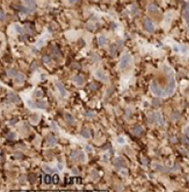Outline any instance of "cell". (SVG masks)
Wrapping results in <instances>:
<instances>
[{
  "label": "cell",
  "mask_w": 189,
  "mask_h": 192,
  "mask_svg": "<svg viewBox=\"0 0 189 192\" xmlns=\"http://www.w3.org/2000/svg\"><path fill=\"white\" fill-rule=\"evenodd\" d=\"M43 170L46 171V172H48V173H54V172H55V170L52 169L51 167L47 166V165H44V166H43Z\"/></svg>",
  "instance_id": "f1b7e54d"
},
{
  "label": "cell",
  "mask_w": 189,
  "mask_h": 192,
  "mask_svg": "<svg viewBox=\"0 0 189 192\" xmlns=\"http://www.w3.org/2000/svg\"><path fill=\"white\" fill-rule=\"evenodd\" d=\"M55 85H56V87H57V88H58L59 93H60L61 97H65V95H66V90H65V87H63V85L61 84V82H56Z\"/></svg>",
  "instance_id": "8fae6325"
},
{
  "label": "cell",
  "mask_w": 189,
  "mask_h": 192,
  "mask_svg": "<svg viewBox=\"0 0 189 192\" xmlns=\"http://www.w3.org/2000/svg\"><path fill=\"white\" fill-rule=\"evenodd\" d=\"M182 143H183V144H189V140L187 138L182 137Z\"/></svg>",
  "instance_id": "f907efd6"
},
{
  "label": "cell",
  "mask_w": 189,
  "mask_h": 192,
  "mask_svg": "<svg viewBox=\"0 0 189 192\" xmlns=\"http://www.w3.org/2000/svg\"><path fill=\"white\" fill-rule=\"evenodd\" d=\"M91 176H92V178H94V180H96V178H98L99 175H98V173H97V172H96V171H92Z\"/></svg>",
  "instance_id": "b9f144b4"
},
{
  "label": "cell",
  "mask_w": 189,
  "mask_h": 192,
  "mask_svg": "<svg viewBox=\"0 0 189 192\" xmlns=\"http://www.w3.org/2000/svg\"><path fill=\"white\" fill-rule=\"evenodd\" d=\"M6 74H7L8 77H15L16 75V72L15 71V69H8V70L6 71Z\"/></svg>",
  "instance_id": "cb8c5ba5"
},
{
  "label": "cell",
  "mask_w": 189,
  "mask_h": 192,
  "mask_svg": "<svg viewBox=\"0 0 189 192\" xmlns=\"http://www.w3.org/2000/svg\"><path fill=\"white\" fill-rule=\"evenodd\" d=\"M91 59H92V61H97V60H99V57L96 54H92Z\"/></svg>",
  "instance_id": "c3c4849f"
},
{
  "label": "cell",
  "mask_w": 189,
  "mask_h": 192,
  "mask_svg": "<svg viewBox=\"0 0 189 192\" xmlns=\"http://www.w3.org/2000/svg\"><path fill=\"white\" fill-rule=\"evenodd\" d=\"M28 178H29V181H30L31 183H35V176H34V175H30Z\"/></svg>",
  "instance_id": "7bdbcfd3"
},
{
  "label": "cell",
  "mask_w": 189,
  "mask_h": 192,
  "mask_svg": "<svg viewBox=\"0 0 189 192\" xmlns=\"http://www.w3.org/2000/svg\"><path fill=\"white\" fill-rule=\"evenodd\" d=\"M180 112H178V111H175V112H174L173 114H172V115H171V120H178L180 118Z\"/></svg>",
  "instance_id": "603a6c76"
},
{
  "label": "cell",
  "mask_w": 189,
  "mask_h": 192,
  "mask_svg": "<svg viewBox=\"0 0 189 192\" xmlns=\"http://www.w3.org/2000/svg\"><path fill=\"white\" fill-rule=\"evenodd\" d=\"M76 183H82V178H76Z\"/></svg>",
  "instance_id": "9f6ffc18"
},
{
  "label": "cell",
  "mask_w": 189,
  "mask_h": 192,
  "mask_svg": "<svg viewBox=\"0 0 189 192\" xmlns=\"http://www.w3.org/2000/svg\"><path fill=\"white\" fill-rule=\"evenodd\" d=\"M58 169H59V170H62V169H63V164L62 163H58Z\"/></svg>",
  "instance_id": "680465c9"
},
{
  "label": "cell",
  "mask_w": 189,
  "mask_h": 192,
  "mask_svg": "<svg viewBox=\"0 0 189 192\" xmlns=\"http://www.w3.org/2000/svg\"><path fill=\"white\" fill-rule=\"evenodd\" d=\"M145 27L148 32H153L154 31V24H152V21L148 19H145Z\"/></svg>",
  "instance_id": "9c48e42d"
},
{
  "label": "cell",
  "mask_w": 189,
  "mask_h": 192,
  "mask_svg": "<svg viewBox=\"0 0 189 192\" xmlns=\"http://www.w3.org/2000/svg\"><path fill=\"white\" fill-rule=\"evenodd\" d=\"M95 76H96V78L99 79L100 81L102 82H108L109 80V78H108V76L105 74V72L104 71H102V70H97L95 72Z\"/></svg>",
  "instance_id": "52a82bcc"
},
{
  "label": "cell",
  "mask_w": 189,
  "mask_h": 192,
  "mask_svg": "<svg viewBox=\"0 0 189 192\" xmlns=\"http://www.w3.org/2000/svg\"><path fill=\"white\" fill-rule=\"evenodd\" d=\"M56 143H57V139H56L55 137H49V140H48L49 145H51V147H54V145H56Z\"/></svg>",
  "instance_id": "ac0fdd59"
},
{
  "label": "cell",
  "mask_w": 189,
  "mask_h": 192,
  "mask_svg": "<svg viewBox=\"0 0 189 192\" xmlns=\"http://www.w3.org/2000/svg\"><path fill=\"white\" fill-rule=\"evenodd\" d=\"M26 104H27V106L29 108H31V109H33V108H35L36 107V105L33 103V102L31 101V100H27V102H26Z\"/></svg>",
  "instance_id": "8d00e7d4"
},
{
  "label": "cell",
  "mask_w": 189,
  "mask_h": 192,
  "mask_svg": "<svg viewBox=\"0 0 189 192\" xmlns=\"http://www.w3.org/2000/svg\"><path fill=\"white\" fill-rule=\"evenodd\" d=\"M142 132H144V129H142V127L141 126H136L134 127V130H133V133L134 135H136V136H141V135L142 134Z\"/></svg>",
  "instance_id": "9a60e30c"
},
{
  "label": "cell",
  "mask_w": 189,
  "mask_h": 192,
  "mask_svg": "<svg viewBox=\"0 0 189 192\" xmlns=\"http://www.w3.org/2000/svg\"><path fill=\"white\" fill-rule=\"evenodd\" d=\"M85 150H87V151H89V152H90V151H92V148L90 147V145H85Z\"/></svg>",
  "instance_id": "db71d44e"
},
{
  "label": "cell",
  "mask_w": 189,
  "mask_h": 192,
  "mask_svg": "<svg viewBox=\"0 0 189 192\" xmlns=\"http://www.w3.org/2000/svg\"><path fill=\"white\" fill-rule=\"evenodd\" d=\"M79 160L82 161V162H84L85 161V155L82 151L79 152Z\"/></svg>",
  "instance_id": "836d02e7"
},
{
  "label": "cell",
  "mask_w": 189,
  "mask_h": 192,
  "mask_svg": "<svg viewBox=\"0 0 189 192\" xmlns=\"http://www.w3.org/2000/svg\"><path fill=\"white\" fill-rule=\"evenodd\" d=\"M65 120L69 124H75V118L70 114H65Z\"/></svg>",
  "instance_id": "2e32d148"
},
{
  "label": "cell",
  "mask_w": 189,
  "mask_h": 192,
  "mask_svg": "<svg viewBox=\"0 0 189 192\" xmlns=\"http://www.w3.org/2000/svg\"><path fill=\"white\" fill-rule=\"evenodd\" d=\"M16 122V120H11L10 121V125H13V124H15Z\"/></svg>",
  "instance_id": "91938a15"
},
{
  "label": "cell",
  "mask_w": 189,
  "mask_h": 192,
  "mask_svg": "<svg viewBox=\"0 0 189 192\" xmlns=\"http://www.w3.org/2000/svg\"><path fill=\"white\" fill-rule=\"evenodd\" d=\"M98 43H99V45H100V46H105L106 44H107V39H106V37L104 35H101L100 37H99Z\"/></svg>",
  "instance_id": "44dd1931"
},
{
  "label": "cell",
  "mask_w": 189,
  "mask_h": 192,
  "mask_svg": "<svg viewBox=\"0 0 189 192\" xmlns=\"http://www.w3.org/2000/svg\"><path fill=\"white\" fill-rule=\"evenodd\" d=\"M114 166L115 168H121V167H123L124 166V160L122 159L121 157H117V158H115V160H114Z\"/></svg>",
  "instance_id": "30bf717a"
},
{
  "label": "cell",
  "mask_w": 189,
  "mask_h": 192,
  "mask_svg": "<svg viewBox=\"0 0 189 192\" xmlns=\"http://www.w3.org/2000/svg\"><path fill=\"white\" fill-rule=\"evenodd\" d=\"M117 143L118 144H121V145H123L124 143H125V140H124V138L123 137H117Z\"/></svg>",
  "instance_id": "f35d334b"
},
{
  "label": "cell",
  "mask_w": 189,
  "mask_h": 192,
  "mask_svg": "<svg viewBox=\"0 0 189 192\" xmlns=\"http://www.w3.org/2000/svg\"><path fill=\"white\" fill-rule=\"evenodd\" d=\"M10 102H13V103H19V98L18 97V95L15 94V93H9L8 98L6 99V103H10Z\"/></svg>",
  "instance_id": "ba28073f"
},
{
  "label": "cell",
  "mask_w": 189,
  "mask_h": 192,
  "mask_svg": "<svg viewBox=\"0 0 189 192\" xmlns=\"http://www.w3.org/2000/svg\"><path fill=\"white\" fill-rule=\"evenodd\" d=\"M51 52L54 56H56V57H59V56H60V52H59V49L56 47H52Z\"/></svg>",
  "instance_id": "d6986e66"
},
{
  "label": "cell",
  "mask_w": 189,
  "mask_h": 192,
  "mask_svg": "<svg viewBox=\"0 0 189 192\" xmlns=\"http://www.w3.org/2000/svg\"><path fill=\"white\" fill-rule=\"evenodd\" d=\"M79 150H73L72 151V154H71V159L73 161H77L79 160Z\"/></svg>",
  "instance_id": "e0dca14e"
},
{
  "label": "cell",
  "mask_w": 189,
  "mask_h": 192,
  "mask_svg": "<svg viewBox=\"0 0 189 192\" xmlns=\"http://www.w3.org/2000/svg\"><path fill=\"white\" fill-rule=\"evenodd\" d=\"M16 137V134L15 132H10V133L7 135V140H14V139Z\"/></svg>",
  "instance_id": "4dcf8cb0"
},
{
  "label": "cell",
  "mask_w": 189,
  "mask_h": 192,
  "mask_svg": "<svg viewBox=\"0 0 189 192\" xmlns=\"http://www.w3.org/2000/svg\"><path fill=\"white\" fill-rule=\"evenodd\" d=\"M44 43H45V40L44 39H40V40L36 43V46H37L38 48H40V47H42L43 45H44Z\"/></svg>",
  "instance_id": "74e56055"
},
{
  "label": "cell",
  "mask_w": 189,
  "mask_h": 192,
  "mask_svg": "<svg viewBox=\"0 0 189 192\" xmlns=\"http://www.w3.org/2000/svg\"><path fill=\"white\" fill-rule=\"evenodd\" d=\"M36 107L40 108V109H46L47 108V103L45 101H39L37 104H36Z\"/></svg>",
  "instance_id": "484cf974"
},
{
  "label": "cell",
  "mask_w": 189,
  "mask_h": 192,
  "mask_svg": "<svg viewBox=\"0 0 189 192\" xmlns=\"http://www.w3.org/2000/svg\"><path fill=\"white\" fill-rule=\"evenodd\" d=\"M147 12L150 13V14H154V13L158 12V8L154 4H150L147 6Z\"/></svg>",
  "instance_id": "5bb4252c"
},
{
  "label": "cell",
  "mask_w": 189,
  "mask_h": 192,
  "mask_svg": "<svg viewBox=\"0 0 189 192\" xmlns=\"http://www.w3.org/2000/svg\"><path fill=\"white\" fill-rule=\"evenodd\" d=\"M152 168L155 169V170H157L159 172H163V173H171V172H174L177 167L175 168H168V167H164V166H161L160 164H153L152 165Z\"/></svg>",
  "instance_id": "5b68a950"
},
{
  "label": "cell",
  "mask_w": 189,
  "mask_h": 192,
  "mask_svg": "<svg viewBox=\"0 0 189 192\" xmlns=\"http://www.w3.org/2000/svg\"><path fill=\"white\" fill-rule=\"evenodd\" d=\"M25 31H27L29 34H33V28L30 27V25H29V24L25 25Z\"/></svg>",
  "instance_id": "e575fe53"
},
{
  "label": "cell",
  "mask_w": 189,
  "mask_h": 192,
  "mask_svg": "<svg viewBox=\"0 0 189 192\" xmlns=\"http://www.w3.org/2000/svg\"><path fill=\"white\" fill-rule=\"evenodd\" d=\"M73 67H77V68H79V65H76V64H73Z\"/></svg>",
  "instance_id": "03108f58"
},
{
  "label": "cell",
  "mask_w": 189,
  "mask_h": 192,
  "mask_svg": "<svg viewBox=\"0 0 189 192\" xmlns=\"http://www.w3.org/2000/svg\"><path fill=\"white\" fill-rule=\"evenodd\" d=\"M171 142H172V143H175V138H171Z\"/></svg>",
  "instance_id": "be15d7a7"
},
{
  "label": "cell",
  "mask_w": 189,
  "mask_h": 192,
  "mask_svg": "<svg viewBox=\"0 0 189 192\" xmlns=\"http://www.w3.org/2000/svg\"><path fill=\"white\" fill-rule=\"evenodd\" d=\"M42 94H43V92H42L41 89H37V90L35 91V96H36V97H41Z\"/></svg>",
  "instance_id": "ab89813d"
},
{
  "label": "cell",
  "mask_w": 189,
  "mask_h": 192,
  "mask_svg": "<svg viewBox=\"0 0 189 192\" xmlns=\"http://www.w3.org/2000/svg\"><path fill=\"white\" fill-rule=\"evenodd\" d=\"M42 61H43V63H49L51 62V57L49 56H48V55H44L42 57Z\"/></svg>",
  "instance_id": "1f68e13d"
},
{
  "label": "cell",
  "mask_w": 189,
  "mask_h": 192,
  "mask_svg": "<svg viewBox=\"0 0 189 192\" xmlns=\"http://www.w3.org/2000/svg\"><path fill=\"white\" fill-rule=\"evenodd\" d=\"M152 106L155 108L160 106V100H159V98H153V100H152Z\"/></svg>",
  "instance_id": "83f0119b"
},
{
  "label": "cell",
  "mask_w": 189,
  "mask_h": 192,
  "mask_svg": "<svg viewBox=\"0 0 189 192\" xmlns=\"http://www.w3.org/2000/svg\"><path fill=\"white\" fill-rule=\"evenodd\" d=\"M150 89L152 91V93L154 95H156L157 97H165L166 94H165V90H162L157 85L156 82H152L151 85H150Z\"/></svg>",
  "instance_id": "7a4b0ae2"
},
{
  "label": "cell",
  "mask_w": 189,
  "mask_h": 192,
  "mask_svg": "<svg viewBox=\"0 0 189 192\" xmlns=\"http://www.w3.org/2000/svg\"><path fill=\"white\" fill-rule=\"evenodd\" d=\"M15 8H18V10H19L21 13L24 14H29V13L34 12L35 7H31V6H27V7H24V6H19V5H16Z\"/></svg>",
  "instance_id": "8992f818"
},
{
  "label": "cell",
  "mask_w": 189,
  "mask_h": 192,
  "mask_svg": "<svg viewBox=\"0 0 189 192\" xmlns=\"http://www.w3.org/2000/svg\"><path fill=\"white\" fill-rule=\"evenodd\" d=\"M185 133H186L189 136V126H187L186 128H185Z\"/></svg>",
  "instance_id": "94428289"
},
{
  "label": "cell",
  "mask_w": 189,
  "mask_h": 192,
  "mask_svg": "<svg viewBox=\"0 0 189 192\" xmlns=\"http://www.w3.org/2000/svg\"><path fill=\"white\" fill-rule=\"evenodd\" d=\"M14 156H15V158H16V159H21V158H22V156H24V155H22L21 152L16 151V152H15Z\"/></svg>",
  "instance_id": "d590c367"
},
{
  "label": "cell",
  "mask_w": 189,
  "mask_h": 192,
  "mask_svg": "<svg viewBox=\"0 0 189 192\" xmlns=\"http://www.w3.org/2000/svg\"><path fill=\"white\" fill-rule=\"evenodd\" d=\"M84 115H85V117H94V115H95V112H85Z\"/></svg>",
  "instance_id": "60d3db41"
},
{
  "label": "cell",
  "mask_w": 189,
  "mask_h": 192,
  "mask_svg": "<svg viewBox=\"0 0 189 192\" xmlns=\"http://www.w3.org/2000/svg\"><path fill=\"white\" fill-rule=\"evenodd\" d=\"M24 82V75L21 73H16V75L15 76V82L16 84H21Z\"/></svg>",
  "instance_id": "7c38bea8"
},
{
  "label": "cell",
  "mask_w": 189,
  "mask_h": 192,
  "mask_svg": "<svg viewBox=\"0 0 189 192\" xmlns=\"http://www.w3.org/2000/svg\"><path fill=\"white\" fill-rule=\"evenodd\" d=\"M15 30L18 33H19V34H24V33H25V28L21 27V26H19V24L15 25Z\"/></svg>",
  "instance_id": "ffe728a7"
},
{
  "label": "cell",
  "mask_w": 189,
  "mask_h": 192,
  "mask_svg": "<svg viewBox=\"0 0 189 192\" xmlns=\"http://www.w3.org/2000/svg\"><path fill=\"white\" fill-rule=\"evenodd\" d=\"M73 81H74V82L77 85H84V79H82V76H79V75L75 76L74 79H73Z\"/></svg>",
  "instance_id": "4fadbf2b"
},
{
  "label": "cell",
  "mask_w": 189,
  "mask_h": 192,
  "mask_svg": "<svg viewBox=\"0 0 189 192\" xmlns=\"http://www.w3.org/2000/svg\"><path fill=\"white\" fill-rule=\"evenodd\" d=\"M24 1L27 4V6H31V7H35L36 3H35V0H24Z\"/></svg>",
  "instance_id": "f546056e"
},
{
  "label": "cell",
  "mask_w": 189,
  "mask_h": 192,
  "mask_svg": "<svg viewBox=\"0 0 189 192\" xmlns=\"http://www.w3.org/2000/svg\"><path fill=\"white\" fill-rule=\"evenodd\" d=\"M5 16H6V15H5V12L3 11V10H1V21H4V19H5Z\"/></svg>",
  "instance_id": "f6af8a7d"
},
{
  "label": "cell",
  "mask_w": 189,
  "mask_h": 192,
  "mask_svg": "<svg viewBox=\"0 0 189 192\" xmlns=\"http://www.w3.org/2000/svg\"><path fill=\"white\" fill-rule=\"evenodd\" d=\"M175 89V79L172 77L170 79V81H169V84L167 85V87H166V89H165L166 96H170V95L173 94Z\"/></svg>",
  "instance_id": "277c9868"
},
{
  "label": "cell",
  "mask_w": 189,
  "mask_h": 192,
  "mask_svg": "<svg viewBox=\"0 0 189 192\" xmlns=\"http://www.w3.org/2000/svg\"><path fill=\"white\" fill-rule=\"evenodd\" d=\"M38 120H39V117H38V115H34L33 118L31 120V121L33 122V123H36V122H37Z\"/></svg>",
  "instance_id": "ee69618b"
},
{
  "label": "cell",
  "mask_w": 189,
  "mask_h": 192,
  "mask_svg": "<svg viewBox=\"0 0 189 192\" xmlns=\"http://www.w3.org/2000/svg\"><path fill=\"white\" fill-rule=\"evenodd\" d=\"M110 52H111V54H112V56L115 55V54H117V45H115V44L111 45V47H110Z\"/></svg>",
  "instance_id": "d4e9b609"
},
{
  "label": "cell",
  "mask_w": 189,
  "mask_h": 192,
  "mask_svg": "<svg viewBox=\"0 0 189 192\" xmlns=\"http://www.w3.org/2000/svg\"><path fill=\"white\" fill-rule=\"evenodd\" d=\"M25 178H24V177H21L19 178V183H24V181Z\"/></svg>",
  "instance_id": "11a10c76"
},
{
  "label": "cell",
  "mask_w": 189,
  "mask_h": 192,
  "mask_svg": "<svg viewBox=\"0 0 189 192\" xmlns=\"http://www.w3.org/2000/svg\"><path fill=\"white\" fill-rule=\"evenodd\" d=\"M76 1H78V0H69V2H70V3H74Z\"/></svg>",
  "instance_id": "e7e4bbea"
},
{
  "label": "cell",
  "mask_w": 189,
  "mask_h": 192,
  "mask_svg": "<svg viewBox=\"0 0 189 192\" xmlns=\"http://www.w3.org/2000/svg\"><path fill=\"white\" fill-rule=\"evenodd\" d=\"M36 69H37V65H36V63L34 62V63H32V65H31L30 70H31V71H35Z\"/></svg>",
  "instance_id": "bcb514c9"
},
{
  "label": "cell",
  "mask_w": 189,
  "mask_h": 192,
  "mask_svg": "<svg viewBox=\"0 0 189 192\" xmlns=\"http://www.w3.org/2000/svg\"><path fill=\"white\" fill-rule=\"evenodd\" d=\"M81 135L84 138H85V139H89V138H90V133H89V131L87 130V129H84V130H82Z\"/></svg>",
  "instance_id": "7402d4cb"
},
{
  "label": "cell",
  "mask_w": 189,
  "mask_h": 192,
  "mask_svg": "<svg viewBox=\"0 0 189 192\" xmlns=\"http://www.w3.org/2000/svg\"><path fill=\"white\" fill-rule=\"evenodd\" d=\"M89 87H90L91 90H96V89H97V87H96V85H94V84L89 85Z\"/></svg>",
  "instance_id": "7dc6e473"
},
{
  "label": "cell",
  "mask_w": 189,
  "mask_h": 192,
  "mask_svg": "<svg viewBox=\"0 0 189 192\" xmlns=\"http://www.w3.org/2000/svg\"><path fill=\"white\" fill-rule=\"evenodd\" d=\"M147 120H148L150 123H151V124H157V125H159V126H163V125L165 124L164 118H163L162 115L159 112H153V114H151V115H148Z\"/></svg>",
  "instance_id": "6da1fadb"
},
{
  "label": "cell",
  "mask_w": 189,
  "mask_h": 192,
  "mask_svg": "<svg viewBox=\"0 0 189 192\" xmlns=\"http://www.w3.org/2000/svg\"><path fill=\"white\" fill-rule=\"evenodd\" d=\"M52 178L49 176V175H46V176L44 177V183L46 184H49L52 183Z\"/></svg>",
  "instance_id": "4316f807"
},
{
  "label": "cell",
  "mask_w": 189,
  "mask_h": 192,
  "mask_svg": "<svg viewBox=\"0 0 189 192\" xmlns=\"http://www.w3.org/2000/svg\"><path fill=\"white\" fill-rule=\"evenodd\" d=\"M72 173L75 174V175H78V174H79V170H78L77 168H73V169H72Z\"/></svg>",
  "instance_id": "681fc988"
},
{
  "label": "cell",
  "mask_w": 189,
  "mask_h": 192,
  "mask_svg": "<svg viewBox=\"0 0 189 192\" xmlns=\"http://www.w3.org/2000/svg\"><path fill=\"white\" fill-rule=\"evenodd\" d=\"M131 63V56L129 55V54H125L123 55L121 57L120 59V61H119V65H118V67L119 69H125V68H127L129 65H130Z\"/></svg>",
  "instance_id": "3957f363"
},
{
  "label": "cell",
  "mask_w": 189,
  "mask_h": 192,
  "mask_svg": "<svg viewBox=\"0 0 189 192\" xmlns=\"http://www.w3.org/2000/svg\"><path fill=\"white\" fill-rule=\"evenodd\" d=\"M87 28H88V29H90V30H93V29H94V25H93V24H87Z\"/></svg>",
  "instance_id": "816d5d0a"
},
{
  "label": "cell",
  "mask_w": 189,
  "mask_h": 192,
  "mask_svg": "<svg viewBox=\"0 0 189 192\" xmlns=\"http://www.w3.org/2000/svg\"><path fill=\"white\" fill-rule=\"evenodd\" d=\"M121 174L124 175V176H127V175H128L127 171H126V170H122V171H121Z\"/></svg>",
  "instance_id": "6f0895ef"
},
{
  "label": "cell",
  "mask_w": 189,
  "mask_h": 192,
  "mask_svg": "<svg viewBox=\"0 0 189 192\" xmlns=\"http://www.w3.org/2000/svg\"><path fill=\"white\" fill-rule=\"evenodd\" d=\"M188 183H189V178H188Z\"/></svg>",
  "instance_id": "003e7915"
},
{
  "label": "cell",
  "mask_w": 189,
  "mask_h": 192,
  "mask_svg": "<svg viewBox=\"0 0 189 192\" xmlns=\"http://www.w3.org/2000/svg\"><path fill=\"white\" fill-rule=\"evenodd\" d=\"M142 163H144V165H147V162H148L147 160H145V159H142Z\"/></svg>",
  "instance_id": "6125c7cd"
},
{
  "label": "cell",
  "mask_w": 189,
  "mask_h": 192,
  "mask_svg": "<svg viewBox=\"0 0 189 192\" xmlns=\"http://www.w3.org/2000/svg\"><path fill=\"white\" fill-rule=\"evenodd\" d=\"M52 128L54 129V131H57V130H58L57 127H56V124L54 123V122H52Z\"/></svg>",
  "instance_id": "f5cc1de1"
},
{
  "label": "cell",
  "mask_w": 189,
  "mask_h": 192,
  "mask_svg": "<svg viewBox=\"0 0 189 192\" xmlns=\"http://www.w3.org/2000/svg\"><path fill=\"white\" fill-rule=\"evenodd\" d=\"M52 181H54V184H57L59 183V177L57 174H54V178H52Z\"/></svg>",
  "instance_id": "d6a6232c"
}]
</instances>
